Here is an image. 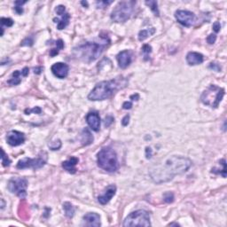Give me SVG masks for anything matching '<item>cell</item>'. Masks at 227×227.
I'll return each instance as SVG.
<instances>
[{"mask_svg": "<svg viewBox=\"0 0 227 227\" xmlns=\"http://www.w3.org/2000/svg\"><path fill=\"white\" fill-rule=\"evenodd\" d=\"M78 162H79V160H78L77 157L72 156V157H70L68 160L64 161L63 163H62V168H63L66 171H68V173H70V174H75V173L76 172V164L78 163Z\"/></svg>", "mask_w": 227, "mask_h": 227, "instance_id": "19", "label": "cell"}, {"mask_svg": "<svg viewBox=\"0 0 227 227\" xmlns=\"http://www.w3.org/2000/svg\"><path fill=\"white\" fill-rule=\"evenodd\" d=\"M175 17L177 21L184 27H191L193 25L196 16L193 13L186 10H178L175 13Z\"/></svg>", "mask_w": 227, "mask_h": 227, "instance_id": "10", "label": "cell"}, {"mask_svg": "<svg viewBox=\"0 0 227 227\" xmlns=\"http://www.w3.org/2000/svg\"><path fill=\"white\" fill-rule=\"evenodd\" d=\"M46 157L39 156L35 159L31 158H24L22 160H20L17 163V169L23 170V169H33V170H38L43 167L46 163Z\"/></svg>", "mask_w": 227, "mask_h": 227, "instance_id": "9", "label": "cell"}, {"mask_svg": "<svg viewBox=\"0 0 227 227\" xmlns=\"http://www.w3.org/2000/svg\"><path fill=\"white\" fill-rule=\"evenodd\" d=\"M123 226H150V216L149 213L143 209H138L131 212L124 219Z\"/></svg>", "mask_w": 227, "mask_h": 227, "instance_id": "7", "label": "cell"}, {"mask_svg": "<svg viewBox=\"0 0 227 227\" xmlns=\"http://www.w3.org/2000/svg\"><path fill=\"white\" fill-rule=\"evenodd\" d=\"M130 99H131V100H138V99H139V95H138V93H136V94L131 95V96L130 97Z\"/></svg>", "mask_w": 227, "mask_h": 227, "instance_id": "44", "label": "cell"}, {"mask_svg": "<svg viewBox=\"0 0 227 227\" xmlns=\"http://www.w3.org/2000/svg\"><path fill=\"white\" fill-rule=\"evenodd\" d=\"M129 121H130V115L127 114V115H125L123 118H122V124L123 125V126H127L128 124H129Z\"/></svg>", "mask_w": 227, "mask_h": 227, "instance_id": "39", "label": "cell"}, {"mask_svg": "<svg viewBox=\"0 0 227 227\" xmlns=\"http://www.w3.org/2000/svg\"><path fill=\"white\" fill-rule=\"evenodd\" d=\"M6 141L12 147H18L24 143L25 136L20 131L11 130L6 134Z\"/></svg>", "mask_w": 227, "mask_h": 227, "instance_id": "12", "label": "cell"}, {"mask_svg": "<svg viewBox=\"0 0 227 227\" xmlns=\"http://www.w3.org/2000/svg\"><path fill=\"white\" fill-rule=\"evenodd\" d=\"M81 4H82V5H84V6H86V7L88 6V3H87V2L82 1V2H81Z\"/></svg>", "mask_w": 227, "mask_h": 227, "instance_id": "48", "label": "cell"}, {"mask_svg": "<svg viewBox=\"0 0 227 227\" xmlns=\"http://www.w3.org/2000/svg\"><path fill=\"white\" fill-rule=\"evenodd\" d=\"M170 226H172V225H176V226H179V225L177 224V223H170V225H169Z\"/></svg>", "mask_w": 227, "mask_h": 227, "instance_id": "46", "label": "cell"}, {"mask_svg": "<svg viewBox=\"0 0 227 227\" xmlns=\"http://www.w3.org/2000/svg\"><path fill=\"white\" fill-rule=\"evenodd\" d=\"M51 70L56 77L60 78V79H63V78H66L68 76L69 68L66 63L57 62V63L53 64L52 66Z\"/></svg>", "mask_w": 227, "mask_h": 227, "instance_id": "13", "label": "cell"}, {"mask_svg": "<svg viewBox=\"0 0 227 227\" xmlns=\"http://www.w3.org/2000/svg\"><path fill=\"white\" fill-rule=\"evenodd\" d=\"M81 142L83 146H89L93 142V136L88 129H85L81 133Z\"/></svg>", "mask_w": 227, "mask_h": 227, "instance_id": "20", "label": "cell"}, {"mask_svg": "<svg viewBox=\"0 0 227 227\" xmlns=\"http://www.w3.org/2000/svg\"><path fill=\"white\" fill-rule=\"evenodd\" d=\"M114 119L113 116H111V115H108V116H106V119H105V126L106 127H109L112 123L114 122Z\"/></svg>", "mask_w": 227, "mask_h": 227, "instance_id": "35", "label": "cell"}, {"mask_svg": "<svg viewBox=\"0 0 227 227\" xmlns=\"http://www.w3.org/2000/svg\"><path fill=\"white\" fill-rule=\"evenodd\" d=\"M113 1H98L96 4H97V6L98 8H104L106 7V6L110 5Z\"/></svg>", "mask_w": 227, "mask_h": 227, "instance_id": "34", "label": "cell"}, {"mask_svg": "<svg viewBox=\"0 0 227 227\" xmlns=\"http://www.w3.org/2000/svg\"><path fill=\"white\" fill-rule=\"evenodd\" d=\"M1 202H2V204H1V208H3L5 207V201H4L3 199H1Z\"/></svg>", "mask_w": 227, "mask_h": 227, "instance_id": "47", "label": "cell"}, {"mask_svg": "<svg viewBox=\"0 0 227 227\" xmlns=\"http://www.w3.org/2000/svg\"><path fill=\"white\" fill-rule=\"evenodd\" d=\"M132 106V103L130 101H125L123 104H122V108L123 109H130Z\"/></svg>", "mask_w": 227, "mask_h": 227, "instance_id": "40", "label": "cell"}, {"mask_svg": "<svg viewBox=\"0 0 227 227\" xmlns=\"http://www.w3.org/2000/svg\"><path fill=\"white\" fill-rule=\"evenodd\" d=\"M146 156H147V159H150L152 157V149L150 147L146 148Z\"/></svg>", "mask_w": 227, "mask_h": 227, "instance_id": "41", "label": "cell"}, {"mask_svg": "<svg viewBox=\"0 0 227 227\" xmlns=\"http://www.w3.org/2000/svg\"><path fill=\"white\" fill-rule=\"evenodd\" d=\"M109 43L110 40L107 35H100L99 41L87 42L74 48V55L79 60L90 63L97 60L102 54V52L109 45Z\"/></svg>", "mask_w": 227, "mask_h": 227, "instance_id": "2", "label": "cell"}, {"mask_svg": "<svg viewBox=\"0 0 227 227\" xmlns=\"http://www.w3.org/2000/svg\"><path fill=\"white\" fill-rule=\"evenodd\" d=\"M26 3V1H15V3H14V5H15V6H14V10H15V12L17 13L18 14H21L23 13V9H22V5H24Z\"/></svg>", "mask_w": 227, "mask_h": 227, "instance_id": "27", "label": "cell"}, {"mask_svg": "<svg viewBox=\"0 0 227 227\" xmlns=\"http://www.w3.org/2000/svg\"><path fill=\"white\" fill-rule=\"evenodd\" d=\"M127 78L119 76L109 81H102L93 88L92 92L88 95V99L90 100L97 101V100H105L110 97L119 90L125 88L128 85Z\"/></svg>", "mask_w": 227, "mask_h": 227, "instance_id": "3", "label": "cell"}, {"mask_svg": "<svg viewBox=\"0 0 227 227\" xmlns=\"http://www.w3.org/2000/svg\"><path fill=\"white\" fill-rule=\"evenodd\" d=\"M142 52L144 53V60H149V54L152 52V47L149 44H144L142 47Z\"/></svg>", "mask_w": 227, "mask_h": 227, "instance_id": "26", "label": "cell"}, {"mask_svg": "<svg viewBox=\"0 0 227 227\" xmlns=\"http://www.w3.org/2000/svg\"><path fill=\"white\" fill-rule=\"evenodd\" d=\"M56 48L59 50H61L64 48V42L61 39H59L56 41Z\"/></svg>", "mask_w": 227, "mask_h": 227, "instance_id": "38", "label": "cell"}, {"mask_svg": "<svg viewBox=\"0 0 227 227\" xmlns=\"http://www.w3.org/2000/svg\"><path fill=\"white\" fill-rule=\"evenodd\" d=\"M55 12L57 13L58 15L61 16V19L60 20H58V19H53L54 22H58L57 24V28L59 30H61L66 28L68 23H69V19H70V15L68 13L66 12V8L64 6H58L55 9Z\"/></svg>", "mask_w": 227, "mask_h": 227, "instance_id": "11", "label": "cell"}, {"mask_svg": "<svg viewBox=\"0 0 227 227\" xmlns=\"http://www.w3.org/2000/svg\"><path fill=\"white\" fill-rule=\"evenodd\" d=\"M86 122L88 125L94 131H99L100 128V117L97 112H90L86 115Z\"/></svg>", "mask_w": 227, "mask_h": 227, "instance_id": "17", "label": "cell"}, {"mask_svg": "<svg viewBox=\"0 0 227 227\" xmlns=\"http://www.w3.org/2000/svg\"><path fill=\"white\" fill-rule=\"evenodd\" d=\"M216 40H217V35L215 34H210L207 37V42L209 44H213L214 43L216 42Z\"/></svg>", "mask_w": 227, "mask_h": 227, "instance_id": "36", "label": "cell"}, {"mask_svg": "<svg viewBox=\"0 0 227 227\" xmlns=\"http://www.w3.org/2000/svg\"><path fill=\"white\" fill-rule=\"evenodd\" d=\"M83 219H84V225H87V226L99 227L101 225L100 217H99V214H97V213H87L84 216Z\"/></svg>", "mask_w": 227, "mask_h": 227, "instance_id": "16", "label": "cell"}, {"mask_svg": "<svg viewBox=\"0 0 227 227\" xmlns=\"http://www.w3.org/2000/svg\"><path fill=\"white\" fill-rule=\"evenodd\" d=\"M208 68L210 69H213L214 71H217V72H220L221 71V67H220L219 64L216 63V62H211L209 64Z\"/></svg>", "mask_w": 227, "mask_h": 227, "instance_id": "33", "label": "cell"}, {"mask_svg": "<svg viewBox=\"0 0 227 227\" xmlns=\"http://www.w3.org/2000/svg\"><path fill=\"white\" fill-rule=\"evenodd\" d=\"M63 209L65 215L68 218H72L75 215V208L73 207V205L71 204L70 202L67 201V202H64L63 203Z\"/></svg>", "mask_w": 227, "mask_h": 227, "instance_id": "23", "label": "cell"}, {"mask_svg": "<svg viewBox=\"0 0 227 227\" xmlns=\"http://www.w3.org/2000/svg\"><path fill=\"white\" fill-rule=\"evenodd\" d=\"M49 147L52 150H59L61 147V142L60 139H57L55 141L51 142L49 144Z\"/></svg>", "mask_w": 227, "mask_h": 227, "instance_id": "29", "label": "cell"}, {"mask_svg": "<svg viewBox=\"0 0 227 227\" xmlns=\"http://www.w3.org/2000/svg\"><path fill=\"white\" fill-rule=\"evenodd\" d=\"M145 4L147 6L150 7V9L152 10V12L155 14V15L156 16H159L160 15V13H159V9H158V5H157V2L156 1H146Z\"/></svg>", "mask_w": 227, "mask_h": 227, "instance_id": "24", "label": "cell"}, {"mask_svg": "<svg viewBox=\"0 0 227 227\" xmlns=\"http://www.w3.org/2000/svg\"><path fill=\"white\" fill-rule=\"evenodd\" d=\"M41 108L40 107H38V106H36V107H34V108H32V109H26L25 110V113L26 114H30V113H35V114H40L41 113Z\"/></svg>", "mask_w": 227, "mask_h": 227, "instance_id": "32", "label": "cell"}, {"mask_svg": "<svg viewBox=\"0 0 227 227\" xmlns=\"http://www.w3.org/2000/svg\"><path fill=\"white\" fill-rule=\"evenodd\" d=\"M155 33V28H147V29H142L138 33V40L139 41H144L145 39H147L150 35H154Z\"/></svg>", "mask_w": 227, "mask_h": 227, "instance_id": "22", "label": "cell"}, {"mask_svg": "<svg viewBox=\"0 0 227 227\" xmlns=\"http://www.w3.org/2000/svg\"><path fill=\"white\" fill-rule=\"evenodd\" d=\"M40 70H42V68H35V73H36V74H40V72L41 71Z\"/></svg>", "mask_w": 227, "mask_h": 227, "instance_id": "45", "label": "cell"}, {"mask_svg": "<svg viewBox=\"0 0 227 227\" xmlns=\"http://www.w3.org/2000/svg\"><path fill=\"white\" fill-rule=\"evenodd\" d=\"M204 60V57L201 53L196 52H189L186 55V62L190 66H195L201 64Z\"/></svg>", "mask_w": 227, "mask_h": 227, "instance_id": "18", "label": "cell"}, {"mask_svg": "<svg viewBox=\"0 0 227 227\" xmlns=\"http://www.w3.org/2000/svg\"><path fill=\"white\" fill-rule=\"evenodd\" d=\"M28 72H29L28 68H24L21 70V73H22V76H27L28 75Z\"/></svg>", "mask_w": 227, "mask_h": 227, "instance_id": "43", "label": "cell"}, {"mask_svg": "<svg viewBox=\"0 0 227 227\" xmlns=\"http://www.w3.org/2000/svg\"><path fill=\"white\" fill-rule=\"evenodd\" d=\"M225 89L215 85H210L200 96V101L207 106L217 108L225 96Z\"/></svg>", "mask_w": 227, "mask_h": 227, "instance_id": "5", "label": "cell"}, {"mask_svg": "<svg viewBox=\"0 0 227 227\" xmlns=\"http://www.w3.org/2000/svg\"><path fill=\"white\" fill-rule=\"evenodd\" d=\"M221 29V25H220L219 21H216L214 24H213V30L216 32V33H218Z\"/></svg>", "mask_w": 227, "mask_h": 227, "instance_id": "37", "label": "cell"}, {"mask_svg": "<svg viewBox=\"0 0 227 227\" xmlns=\"http://www.w3.org/2000/svg\"><path fill=\"white\" fill-rule=\"evenodd\" d=\"M1 153H2V156H1V162H2V165L4 167H8L11 163V161L9 159V157L5 153L4 149H1Z\"/></svg>", "mask_w": 227, "mask_h": 227, "instance_id": "25", "label": "cell"}, {"mask_svg": "<svg viewBox=\"0 0 227 227\" xmlns=\"http://www.w3.org/2000/svg\"><path fill=\"white\" fill-rule=\"evenodd\" d=\"M28 181L23 177H14L9 180L7 188L12 193H15L21 199H25L27 196Z\"/></svg>", "mask_w": 227, "mask_h": 227, "instance_id": "8", "label": "cell"}, {"mask_svg": "<svg viewBox=\"0 0 227 227\" xmlns=\"http://www.w3.org/2000/svg\"><path fill=\"white\" fill-rule=\"evenodd\" d=\"M135 5L136 2L132 0L119 2L111 14V20L114 22L119 23L128 21L134 12Z\"/></svg>", "mask_w": 227, "mask_h": 227, "instance_id": "6", "label": "cell"}, {"mask_svg": "<svg viewBox=\"0 0 227 227\" xmlns=\"http://www.w3.org/2000/svg\"><path fill=\"white\" fill-rule=\"evenodd\" d=\"M163 200L166 203H172L174 201V194L170 192H167L163 195Z\"/></svg>", "mask_w": 227, "mask_h": 227, "instance_id": "28", "label": "cell"}, {"mask_svg": "<svg viewBox=\"0 0 227 227\" xmlns=\"http://www.w3.org/2000/svg\"><path fill=\"white\" fill-rule=\"evenodd\" d=\"M59 51H60V50L57 49V48L52 49L51 51H50V56L53 57V56H55V55H57V54L59 53Z\"/></svg>", "mask_w": 227, "mask_h": 227, "instance_id": "42", "label": "cell"}, {"mask_svg": "<svg viewBox=\"0 0 227 227\" xmlns=\"http://www.w3.org/2000/svg\"><path fill=\"white\" fill-rule=\"evenodd\" d=\"M192 161L183 156L173 155L149 169V176L155 184H163L172 180L175 176L185 173L191 168Z\"/></svg>", "mask_w": 227, "mask_h": 227, "instance_id": "1", "label": "cell"}, {"mask_svg": "<svg viewBox=\"0 0 227 227\" xmlns=\"http://www.w3.org/2000/svg\"><path fill=\"white\" fill-rule=\"evenodd\" d=\"M33 43H34V40H33V38L32 37H27V38H25L22 43H21V46H31V45H33Z\"/></svg>", "mask_w": 227, "mask_h": 227, "instance_id": "31", "label": "cell"}, {"mask_svg": "<svg viewBox=\"0 0 227 227\" xmlns=\"http://www.w3.org/2000/svg\"><path fill=\"white\" fill-rule=\"evenodd\" d=\"M1 24L2 27L3 26H6V27H12L14 25V21L10 18H1Z\"/></svg>", "mask_w": 227, "mask_h": 227, "instance_id": "30", "label": "cell"}, {"mask_svg": "<svg viewBox=\"0 0 227 227\" xmlns=\"http://www.w3.org/2000/svg\"><path fill=\"white\" fill-rule=\"evenodd\" d=\"M116 59H117L118 65L121 68H126L132 61V52L128 50L122 51L118 53Z\"/></svg>", "mask_w": 227, "mask_h": 227, "instance_id": "14", "label": "cell"}, {"mask_svg": "<svg viewBox=\"0 0 227 227\" xmlns=\"http://www.w3.org/2000/svg\"><path fill=\"white\" fill-rule=\"evenodd\" d=\"M97 163L100 169L107 172H115L119 168L117 155L114 150L109 147H103L98 153Z\"/></svg>", "mask_w": 227, "mask_h": 227, "instance_id": "4", "label": "cell"}, {"mask_svg": "<svg viewBox=\"0 0 227 227\" xmlns=\"http://www.w3.org/2000/svg\"><path fill=\"white\" fill-rule=\"evenodd\" d=\"M21 76H22L21 71H19V70L14 71V73H13V75H12V78H11L10 80H8V81H7V84L10 85H20L21 82Z\"/></svg>", "mask_w": 227, "mask_h": 227, "instance_id": "21", "label": "cell"}, {"mask_svg": "<svg viewBox=\"0 0 227 227\" xmlns=\"http://www.w3.org/2000/svg\"><path fill=\"white\" fill-rule=\"evenodd\" d=\"M115 192H116V186L114 184L108 185L104 192L98 197L99 202L101 205H106V203H108L111 200V199L114 196Z\"/></svg>", "mask_w": 227, "mask_h": 227, "instance_id": "15", "label": "cell"}]
</instances>
